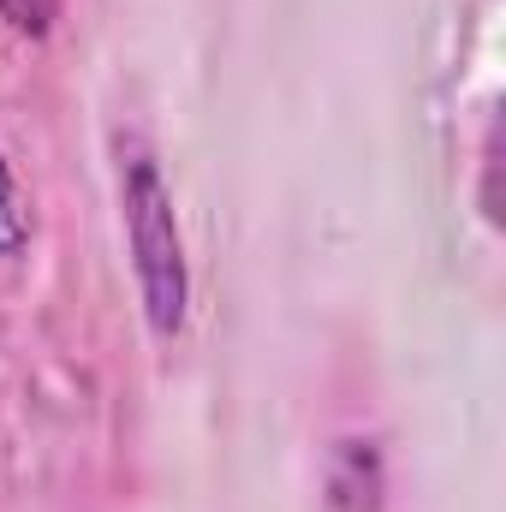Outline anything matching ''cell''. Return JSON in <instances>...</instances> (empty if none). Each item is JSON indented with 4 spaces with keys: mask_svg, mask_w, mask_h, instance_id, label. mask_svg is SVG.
Segmentation results:
<instances>
[{
    "mask_svg": "<svg viewBox=\"0 0 506 512\" xmlns=\"http://www.w3.org/2000/svg\"><path fill=\"white\" fill-rule=\"evenodd\" d=\"M114 191H120V227H126V251L137 268L143 322L155 340H179L185 310H191V262H185V233H179L161 161L137 131L114 137Z\"/></svg>",
    "mask_w": 506,
    "mask_h": 512,
    "instance_id": "cell-1",
    "label": "cell"
},
{
    "mask_svg": "<svg viewBox=\"0 0 506 512\" xmlns=\"http://www.w3.org/2000/svg\"><path fill=\"white\" fill-rule=\"evenodd\" d=\"M54 18H60V0H0V24L30 36V42H48Z\"/></svg>",
    "mask_w": 506,
    "mask_h": 512,
    "instance_id": "cell-4",
    "label": "cell"
},
{
    "mask_svg": "<svg viewBox=\"0 0 506 512\" xmlns=\"http://www.w3.org/2000/svg\"><path fill=\"white\" fill-rule=\"evenodd\" d=\"M387 507V465L376 435H340L328 453V512H381Z\"/></svg>",
    "mask_w": 506,
    "mask_h": 512,
    "instance_id": "cell-2",
    "label": "cell"
},
{
    "mask_svg": "<svg viewBox=\"0 0 506 512\" xmlns=\"http://www.w3.org/2000/svg\"><path fill=\"white\" fill-rule=\"evenodd\" d=\"M30 233H36V221H30V209H24V197H18V179H12V167H6V155H0V256H6V262L24 256Z\"/></svg>",
    "mask_w": 506,
    "mask_h": 512,
    "instance_id": "cell-3",
    "label": "cell"
}]
</instances>
